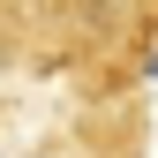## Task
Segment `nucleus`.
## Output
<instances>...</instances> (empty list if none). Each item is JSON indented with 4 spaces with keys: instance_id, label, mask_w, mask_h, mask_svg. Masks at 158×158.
Instances as JSON below:
<instances>
[{
    "instance_id": "7ed1b4c3",
    "label": "nucleus",
    "mask_w": 158,
    "mask_h": 158,
    "mask_svg": "<svg viewBox=\"0 0 158 158\" xmlns=\"http://www.w3.org/2000/svg\"><path fill=\"white\" fill-rule=\"evenodd\" d=\"M30 38H38V0H0V75L30 68Z\"/></svg>"
},
{
    "instance_id": "f03ea898",
    "label": "nucleus",
    "mask_w": 158,
    "mask_h": 158,
    "mask_svg": "<svg viewBox=\"0 0 158 158\" xmlns=\"http://www.w3.org/2000/svg\"><path fill=\"white\" fill-rule=\"evenodd\" d=\"M30 158H143V121H135L128 106H98L90 121L45 135Z\"/></svg>"
},
{
    "instance_id": "f257e3e1",
    "label": "nucleus",
    "mask_w": 158,
    "mask_h": 158,
    "mask_svg": "<svg viewBox=\"0 0 158 158\" xmlns=\"http://www.w3.org/2000/svg\"><path fill=\"white\" fill-rule=\"evenodd\" d=\"M158 38V0H38L30 68L121 83Z\"/></svg>"
}]
</instances>
